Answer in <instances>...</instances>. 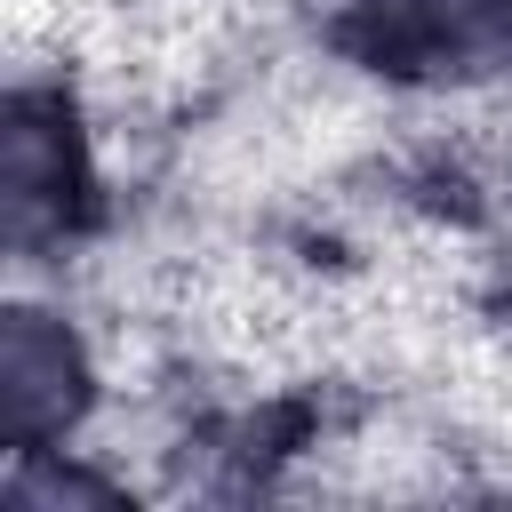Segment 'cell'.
Wrapping results in <instances>:
<instances>
[{"label":"cell","mask_w":512,"mask_h":512,"mask_svg":"<svg viewBox=\"0 0 512 512\" xmlns=\"http://www.w3.org/2000/svg\"><path fill=\"white\" fill-rule=\"evenodd\" d=\"M112 112L56 64H8L0 96V248L8 272H80L128 200Z\"/></svg>","instance_id":"cell-1"},{"label":"cell","mask_w":512,"mask_h":512,"mask_svg":"<svg viewBox=\"0 0 512 512\" xmlns=\"http://www.w3.org/2000/svg\"><path fill=\"white\" fill-rule=\"evenodd\" d=\"M328 48L408 112H512V0H360Z\"/></svg>","instance_id":"cell-2"},{"label":"cell","mask_w":512,"mask_h":512,"mask_svg":"<svg viewBox=\"0 0 512 512\" xmlns=\"http://www.w3.org/2000/svg\"><path fill=\"white\" fill-rule=\"evenodd\" d=\"M136 496H144V480L104 432L48 440V448H0V504H16V512H112Z\"/></svg>","instance_id":"cell-3"}]
</instances>
